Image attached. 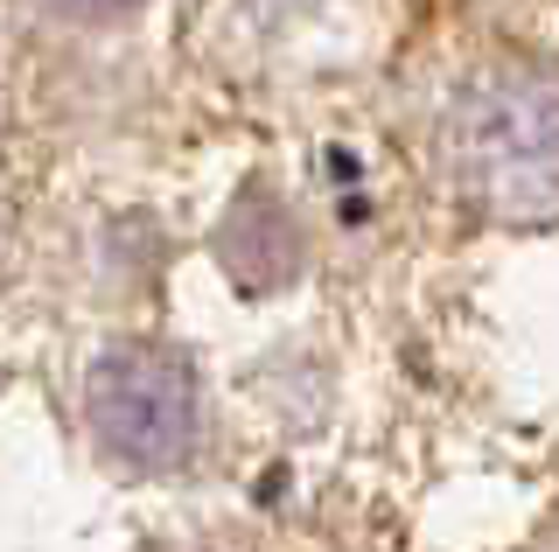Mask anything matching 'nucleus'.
<instances>
[{"label": "nucleus", "mask_w": 559, "mask_h": 552, "mask_svg": "<svg viewBox=\"0 0 559 552\" xmlns=\"http://www.w3.org/2000/svg\"><path fill=\"white\" fill-rule=\"evenodd\" d=\"M454 176L497 217L559 211V84L552 77H489L454 112Z\"/></svg>", "instance_id": "obj_1"}, {"label": "nucleus", "mask_w": 559, "mask_h": 552, "mask_svg": "<svg viewBox=\"0 0 559 552\" xmlns=\"http://www.w3.org/2000/svg\"><path fill=\"white\" fill-rule=\"evenodd\" d=\"M78 8H119V0H78Z\"/></svg>", "instance_id": "obj_3"}, {"label": "nucleus", "mask_w": 559, "mask_h": 552, "mask_svg": "<svg viewBox=\"0 0 559 552\" xmlns=\"http://www.w3.org/2000/svg\"><path fill=\"white\" fill-rule=\"evenodd\" d=\"M92 412H98V434L127 447L133 461H175L197 434L189 364L154 350V343H127L92 371Z\"/></svg>", "instance_id": "obj_2"}]
</instances>
